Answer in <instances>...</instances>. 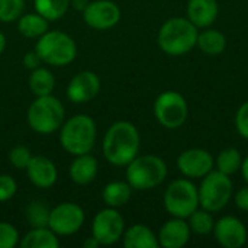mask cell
<instances>
[{"label":"cell","instance_id":"1","mask_svg":"<svg viewBox=\"0 0 248 248\" xmlns=\"http://www.w3.org/2000/svg\"><path fill=\"white\" fill-rule=\"evenodd\" d=\"M141 137L134 124L118 121L112 124L102 142V151L106 161L115 167H126L140 154Z\"/></svg>","mask_w":248,"mask_h":248},{"label":"cell","instance_id":"2","mask_svg":"<svg viewBox=\"0 0 248 248\" xmlns=\"http://www.w3.org/2000/svg\"><path fill=\"white\" fill-rule=\"evenodd\" d=\"M198 33V28L187 17H171L161 25L157 42L164 54L180 57L196 46Z\"/></svg>","mask_w":248,"mask_h":248},{"label":"cell","instance_id":"3","mask_svg":"<svg viewBox=\"0 0 248 248\" xmlns=\"http://www.w3.org/2000/svg\"><path fill=\"white\" fill-rule=\"evenodd\" d=\"M97 128L92 116L78 113L65 119L60 128V144L70 155L87 154L96 144Z\"/></svg>","mask_w":248,"mask_h":248},{"label":"cell","instance_id":"4","mask_svg":"<svg viewBox=\"0 0 248 248\" xmlns=\"http://www.w3.org/2000/svg\"><path fill=\"white\" fill-rule=\"evenodd\" d=\"M28 125L39 135H51L57 132L65 121V110L55 96H38L28 108Z\"/></svg>","mask_w":248,"mask_h":248},{"label":"cell","instance_id":"5","mask_svg":"<svg viewBox=\"0 0 248 248\" xmlns=\"http://www.w3.org/2000/svg\"><path fill=\"white\" fill-rule=\"evenodd\" d=\"M167 164L166 161L153 154L137 155L126 166V182L134 190H151L160 186L167 177Z\"/></svg>","mask_w":248,"mask_h":248},{"label":"cell","instance_id":"6","mask_svg":"<svg viewBox=\"0 0 248 248\" xmlns=\"http://www.w3.org/2000/svg\"><path fill=\"white\" fill-rule=\"evenodd\" d=\"M35 51L42 62L52 67H65L77 57V45L74 39L61 31H46L36 39Z\"/></svg>","mask_w":248,"mask_h":248},{"label":"cell","instance_id":"7","mask_svg":"<svg viewBox=\"0 0 248 248\" xmlns=\"http://www.w3.org/2000/svg\"><path fill=\"white\" fill-rule=\"evenodd\" d=\"M234 192V185L230 176L212 170L202 177L201 186L198 187L199 193V206L215 214L222 211L231 201Z\"/></svg>","mask_w":248,"mask_h":248},{"label":"cell","instance_id":"8","mask_svg":"<svg viewBox=\"0 0 248 248\" xmlns=\"http://www.w3.org/2000/svg\"><path fill=\"white\" fill-rule=\"evenodd\" d=\"M163 203L170 217L187 219L189 215L199 208L198 187L187 177L176 179L167 186Z\"/></svg>","mask_w":248,"mask_h":248},{"label":"cell","instance_id":"9","mask_svg":"<svg viewBox=\"0 0 248 248\" xmlns=\"http://www.w3.org/2000/svg\"><path fill=\"white\" fill-rule=\"evenodd\" d=\"M154 116L161 126L167 129H177L189 116L187 102L179 92H163L154 102Z\"/></svg>","mask_w":248,"mask_h":248},{"label":"cell","instance_id":"10","mask_svg":"<svg viewBox=\"0 0 248 248\" xmlns=\"http://www.w3.org/2000/svg\"><path fill=\"white\" fill-rule=\"evenodd\" d=\"M84 219L86 215L80 205L73 202H62L49 211L48 227L58 237H68L81 230Z\"/></svg>","mask_w":248,"mask_h":248},{"label":"cell","instance_id":"11","mask_svg":"<svg viewBox=\"0 0 248 248\" xmlns=\"http://www.w3.org/2000/svg\"><path fill=\"white\" fill-rule=\"evenodd\" d=\"M125 221L116 208H105L96 214L92 224V235L100 246H112L122 240Z\"/></svg>","mask_w":248,"mask_h":248},{"label":"cell","instance_id":"12","mask_svg":"<svg viewBox=\"0 0 248 248\" xmlns=\"http://www.w3.org/2000/svg\"><path fill=\"white\" fill-rule=\"evenodd\" d=\"M84 23L96 31H108L121 20V9L112 0H94L83 10Z\"/></svg>","mask_w":248,"mask_h":248},{"label":"cell","instance_id":"13","mask_svg":"<svg viewBox=\"0 0 248 248\" xmlns=\"http://www.w3.org/2000/svg\"><path fill=\"white\" fill-rule=\"evenodd\" d=\"M177 169L187 179H202L215 167L214 155L203 148H189L177 157Z\"/></svg>","mask_w":248,"mask_h":248},{"label":"cell","instance_id":"14","mask_svg":"<svg viewBox=\"0 0 248 248\" xmlns=\"http://www.w3.org/2000/svg\"><path fill=\"white\" fill-rule=\"evenodd\" d=\"M214 237L224 248H241L247 243V228L244 222L235 217H222L215 221Z\"/></svg>","mask_w":248,"mask_h":248},{"label":"cell","instance_id":"15","mask_svg":"<svg viewBox=\"0 0 248 248\" xmlns=\"http://www.w3.org/2000/svg\"><path fill=\"white\" fill-rule=\"evenodd\" d=\"M100 92V78L96 73L84 70L77 73L65 89L67 99L73 103L81 105L93 100Z\"/></svg>","mask_w":248,"mask_h":248},{"label":"cell","instance_id":"16","mask_svg":"<svg viewBox=\"0 0 248 248\" xmlns=\"http://www.w3.org/2000/svg\"><path fill=\"white\" fill-rule=\"evenodd\" d=\"M25 170L29 182L38 189H49L57 183V166L45 155H32Z\"/></svg>","mask_w":248,"mask_h":248},{"label":"cell","instance_id":"17","mask_svg":"<svg viewBox=\"0 0 248 248\" xmlns=\"http://www.w3.org/2000/svg\"><path fill=\"white\" fill-rule=\"evenodd\" d=\"M190 228L186 219L174 218L164 222L157 234L158 246L163 248H182L190 240Z\"/></svg>","mask_w":248,"mask_h":248},{"label":"cell","instance_id":"18","mask_svg":"<svg viewBox=\"0 0 248 248\" xmlns=\"http://www.w3.org/2000/svg\"><path fill=\"white\" fill-rule=\"evenodd\" d=\"M219 13L217 0H189L186 7V17L199 29L209 28L215 23Z\"/></svg>","mask_w":248,"mask_h":248},{"label":"cell","instance_id":"19","mask_svg":"<svg viewBox=\"0 0 248 248\" xmlns=\"http://www.w3.org/2000/svg\"><path fill=\"white\" fill-rule=\"evenodd\" d=\"M97 171H99V161L90 153L76 155L68 169L70 179L78 186H86L92 183L96 179Z\"/></svg>","mask_w":248,"mask_h":248},{"label":"cell","instance_id":"20","mask_svg":"<svg viewBox=\"0 0 248 248\" xmlns=\"http://www.w3.org/2000/svg\"><path fill=\"white\" fill-rule=\"evenodd\" d=\"M122 244L125 248H157L158 240L157 235L144 224L131 225L124 231Z\"/></svg>","mask_w":248,"mask_h":248},{"label":"cell","instance_id":"21","mask_svg":"<svg viewBox=\"0 0 248 248\" xmlns=\"http://www.w3.org/2000/svg\"><path fill=\"white\" fill-rule=\"evenodd\" d=\"M19 246L22 248H58L60 240L49 227H39L31 228L19 241Z\"/></svg>","mask_w":248,"mask_h":248},{"label":"cell","instance_id":"22","mask_svg":"<svg viewBox=\"0 0 248 248\" xmlns=\"http://www.w3.org/2000/svg\"><path fill=\"white\" fill-rule=\"evenodd\" d=\"M49 29V20L35 13H22L17 19V31L22 36L28 39H38Z\"/></svg>","mask_w":248,"mask_h":248},{"label":"cell","instance_id":"23","mask_svg":"<svg viewBox=\"0 0 248 248\" xmlns=\"http://www.w3.org/2000/svg\"><path fill=\"white\" fill-rule=\"evenodd\" d=\"M196 46L206 55H221L227 48V36L218 29L205 28L202 32L198 33Z\"/></svg>","mask_w":248,"mask_h":248},{"label":"cell","instance_id":"24","mask_svg":"<svg viewBox=\"0 0 248 248\" xmlns=\"http://www.w3.org/2000/svg\"><path fill=\"white\" fill-rule=\"evenodd\" d=\"M132 187L128 182H110L102 190V199L109 208H121L126 205L132 196Z\"/></svg>","mask_w":248,"mask_h":248},{"label":"cell","instance_id":"25","mask_svg":"<svg viewBox=\"0 0 248 248\" xmlns=\"http://www.w3.org/2000/svg\"><path fill=\"white\" fill-rule=\"evenodd\" d=\"M55 87V77L51 70L38 67L31 71L29 76V90L33 96H46L52 94V90Z\"/></svg>","mask_w":248,"mask_h":248},{"label":"cell","instance_id":"26","mask_svg":"<svg viewBox=\"0 0 248 248\" xmlns=\"http://www.w3.org/2000/svg\"><path fill=\"white\" fill-rule=\"evenodd\" d=\"M241 164H243L241 153H240V150H237L234 147L222 150L217 155V160H215L217 170L224 173V174H227V176H232L237 171H240L241 170Z\"/></svg>","mask_w":248,"mask_h":248},{"label":"cell","instance_id":"27","mask_svg":"<svg viewBox=\"0 0 248 248\" xmlns=\"http://www.w3.org/2000/svg\"><path fill=\"white\" fill-rule=\"evenodd\" d=\"M71 0H33L35 12L44 16L46 20L54 22L61 19L70 9Z\"/></svg>","mask_w":248,"mask_h":248},{"label":"cell","instance_id":"28","mask_svg":"<svg viewBox=\"0 0 248 248\" xmlns=\"http://www.w3.org/2000/svg\"><path fill=\"white\" fill-rule=\"evenodd\" d=\"M187 224L192 232L198 234V235H208L214 231L215 227V218L212 215V212L203 209V208H198L195 212H192L187 218Z\"/></svg>","mask_w":248,"mask_h":248},{"label":"cell","instance_id":"29","mask_svg":"<svg viewBox=\"0 0 248 248\" xmlns=\"http://www.w3.org/2000/svg\"><path fill=\"white\" fill-rule=\"evenodd\" d=\"M49 208L45 206L42 202H31L26 206L25 217L31 228H39V227H48L49 221Z\"/></svg>","mask_w":248,"mask_h":248},{"label":"cell","instance_id":"30","mask_svg":"<svg viewBox=\"0 0 248 248\" xmlns=\"http://www.w3.org/2000/svg\"><path fill=\"white\" fill-rule=\"evenodd\" d=\"M25 0H0V22L10 23L23 13Z\"/></svg>","mask_w":248,"mask_h":248},{"label":"cell","instance_id":"31","mask_svg":"<svg viewBox=\"0 0 248 248\" xmlns=\"http://www.w3.org/2000/svg\"><path fill=\"white\" fill-rule=\"evenodd\" d=\"M31 158H32V153H31L29 148L25 147V145H16V147H13V148L9 151V154H7L9 163H10L15 169H17V170H25V169L28 167Z\"/></svg>","mask_w":248,"mask_h":248},{"label":"cell","instance_id":"32","mask_svg":"<svg viewBox=\"0 0 248 248\" xmlns=\"http://www.w3.org/2000/svg\"><path fill=\"white\" fill-rule=\"evenodd\" d=\"M19 231L9 222H0V248H15L19 244Z\"/></svg>","mask_w":248,"mask_h":248},{"label":"cell","instance_id":"33","mask_svg":"<svg viewBox=\"0 0 248 248\" xmlns=\"http://www.w3.org/2000/svg\"><path fill=\"white\" fill-rule=\"evenodd\" d=\"M17 192L15 179L9 174H0V203L10 201Z\"/></svg>","mask_w":248,"mask_h":248},{"label":"cell","instance_id":"34","mask_svg":"<svg viewBox=\"0 0 248 248\" xmlns=\"http://www.w3.org/2000/svg\"><path fill=\"white\" fill-rule=\"evenodd\" d=\"M235 128H237V132L244 140H248V100L244 102L238 108V110H237V115H235Z\"/></svg>","mask_w":248,"mask_h":248},{"label":"cell","instance_id":"35","mask_svg":"<svg viewBox=\"0 0 248 248\" xmlns=\"http://www.w3.org/2000/svg\"><path fill=\"white\" fill-rule=\"evenodd\" d=\"M22 62H23V65H25L28 70H31V71H32V70H35V68L41 67L42 60H41V57L38 55V52L33 49V51H28V52L23 55Z\"/></svg>","mask_w":248,"mask_h":248},{"label":"cell","instance_id":"36","mask_svg":"<svg viewBox=\"0 0 248 248\" xmlns=\"http://www.w3.org/2000/svg\"><path fill=\"white\" fill-rule=\"evenodd\" d=\"M234 202H235V206L244 212H248V186L240 189L235 196H234Z\"/></svg>","mask_w":248,"mask_h":248},{"label":"cell","instance_id":"37","mask_svg":"<svg viewBox=\"0 0 248 248\" xmlns=\"http://www.w3.org/2000/svg\"><path fill=\"white\" fill-rule=\"evenodd\" d=\"M89 3H90V0H71V1H70V6L74 7V9L78 10V12H83V10L87 7Z\"/></svg>","mask_w":248,"mask_h":248},{"label":"cell","instance_id":"38","mask_svg":"<svg viewBox=\"0 0 248 248\" xmlns=\"http://www.w3.org/2000/svg\"><path fill=\"white\" fill-rule=\"evenodd\" d=\"M84 247L86 248H99L100 247V243L92 235V237H89L86 241H84Z\"/></svg>","mask_w":248,"mask_h":248},{"label":"cell","instance_id":"39","mask_svg":"<svg viewBox=\"0 0 248 248\" xmlns=\"http://www.w3.org/2000/svg\"><path fill=\"white\" fill-rule=\"evenodd\" d=\"M241 174H243V177H244V180H246V183L248 185V155L243 160V164H241Z\"/></svg>","mask_w":248,"mask_h":248},{"label":"cell","instance_id":"40","mask_svg":"<svg viewBox=\"0 0 248 248\" xmlns=\"http://www.w3.org/2000/svg\"><path fill=\"white\" fill-rule=\"evenodd\" d=\"M4 49H6V36H4V33L0 31V55L4 52Z\"/></svg>","mask_w":248,"mask_h":248}]
</instances>
